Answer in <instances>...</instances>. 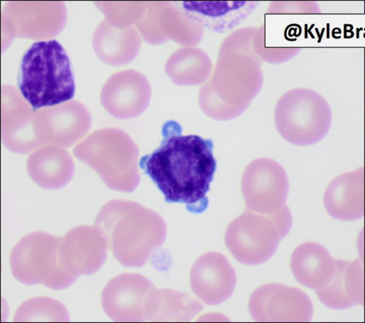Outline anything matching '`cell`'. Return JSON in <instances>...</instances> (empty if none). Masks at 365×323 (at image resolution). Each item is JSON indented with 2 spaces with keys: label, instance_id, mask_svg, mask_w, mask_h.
<instances>
[{
  "label": "cell",
  "instance_id": "cell-1",
  "mask_svg": "<svg viewBox=\"0 0 365 323\" xmlns=\"http://www.w3.org/2000/svg\"><path fill=\"white\" fill-rule=\"evenodd\" d=\"M178 124L163 126V139L151 154L140 160V167L155 183L168 202H182L192 212L203 211L206 195L216 170L213 143L197 135L177 133Z\"/></svg>",
  "mask_w": 365,
  "mask_h": 323
},
{
  "label": "cell",
  "instance_id": "cell-2",
  "mask_svg": "<svg viewBox=\"0 0 365 323\" xmlns=\"http://www.w3.org/2000/svg\"><path fill=\"white\" fill-rule=\"evenodd\" d=\"M96 226L106 238L108 248L123 266L140 267L167 235L164 219L139 203L115 200L103 206Z\"/></svg>",
  "mask_w": 365,
  "mask_h": 323
},
{
  "label": "cell",
  "instance_id": "cell-3",
  "mask_svg": "<svg viewBox=\"0 0 365 323\" xmlns=\"http://www.w3.org/2000/svg\"><path fill=\"white\" fill-rule=\"evenodd\" d=\"M18 88L34 111L73 98L75 82L69 58L56 40L34 43L24 53Z\"/></svg>",
  "mask_w": 365,
  "mask_h": 323
},
{
  "label": "cell",
  "instance_id": "cell-4",
  "mask_svg": "<svg viewBox=\"0 0 365 323\" xmlns=\"http://www.w3.org/2000/svg\"><path fill=\"white\" fill-rule=\"evenodd\" d=\"M73 153L95 170L112 190L130 193L140 180L137 159L138 150L130 137L118 129L94 132Z\"/></svg>",
  "mask_w": 365,
  "mask_h": 323
},
{
  "label": "cell",
  "instance_id": "cell-5",
  "mask_svg": "<svg viewBox=\"0 0 365 323\" xmlns=\"http://www.w3.org/2000/svg\"><path fill=\"white\" fill-rule=\"evenodd\" d=\"M292 225V214L287 205L271 215L245 209L228 225L225 235V245L239 262L260 265L274 255Z\"/></svg>",
  "mask_w": 365,
  "mask_h": 323
},
{
  "label": "cell",
  "instance_id": "cell-6",
  "mask_svg": "<svg viewBox=\"0 0 365 323\" xmlns=\"http://www.w3.org/2000/svg\"><path fill=\"white\" fill-rule=\"evenodd\" d=\"M59 242L60 237L43 232H31L23 237L10 255V268L14 278L24 284H41L56 290L72 285L77 277L61 265Z\"/></svg>",
  "mask_w": 365,
  "mask_h": 323
},
{
  "label": "cell",
  "instance_id": "cell-7",
  "mask_svg": "<svg viewBox=\"0 0 365 323\" xmlns=\"http://www.w3.org/2000/svg\"><path fill=\"white\" fill-rule=\"evenodd\" d=\"M275 121L286 140L297 145H310L327 133L331 123V112L319 95L299 89L287 93L279 100Z\"/></svg>",
  "mask_w": 365,
  "mask_h": 323
},
{
  "label": "cell",
  "instance_id": "cell-8",
  "mask_svg": "<svg viewBox=\"0 0 365 323\" xmlns=\"http://www.w3.org/2000/svg\"><path fill=\"white\" fill-rule=\"evenodd\" d=\"M241 190L246 209L271 215L286 205L288 177L277 162L268 158L257 159L245 168Z\"/></svg>",
  "mask_w": 365,
  "mask_h": 323
},
{
  "label": "cell",
  "instance_id": "cell-9",
  "mask_svg": "<svg viewBox=\"0 0 365 323\" xmlns=\"http://www.w3.org/2000/svg\"><path fill=\"white\" fill-rule=\"evenodd\" d=\"M249 311L256 322H309L314 308L310 298L302 290L271 283L252 292Z\"/></svg>",
  "mask_w": 365,
  "mask_h": 323
},
{
  "label": "cell",
  "instance_id": "cell-10",
  "mask_svg": "<svg viewBox=\"0 0 365 323\" xmlns=\"http://www.w3.org/2000/svg\"><path fill=\"white\" fill-rule=\"evenodd\" d=\"M156 288L140 274L123 273L110 280L101 294L105 313L115 322L147 321L149 297Z\"/></svg>",
  "mask_w": 365,
  "mask_h": 323
},
{
  "label": "cell",
  "instance_id": "cell-11",
  "mask_svg": "<svg viewBox=\"0 0 365 323\" xmlns=\"http://www.w3.org/2000/svg\"><path fill=\"white\" fill-rule=\"evenodd\" d=\"M107 241L98 227L81 226L60 237L58 258L62 267L78 277L98 272L107 258Z\"/></svg>",
  "mask_w": 365,
  "mask_h": 323
},
{
  "label": "cell",
  "instance_id": "cell-12",
  "mask_svg": "<svg viewBox=\"0 0 365 323\" xmlns=\"http://www.w3.org/2000/svg\"><path fill=\"white\" fill-rule=\"evenodd\" d=\"M193 293L207 305H217L233 293L237 276L227 259L220 252H210L201 255L190 273Z\"/></svg>",
  "mask_w": 365,
  "mask_h": 323
},
{
  "label": "cell",
  "instance_id": "cell-13",
  "mask_svg": "<svg viewBox=\"0 0 365 323\" xmlns=\"http://www.w3.org/2000/svg\"><path fill=\"white\" fill-rule=\"evenodd\" d=\"M150 89L145 78L134 70L113 75L105 83L101 94V103L112 116L130 118L147 108Z\"/></svg>",
  "mask_w": 365,
  "mask_h": 323
},
{
  "label": "cell",
  "instance_id": "cell-14",
  "mask_svg": "<svg viewBox=\"0 0 365 323\" xmlns=\"http://www.w3.org/2000/svg\"><path fill=\"white\" fill-rule=\"evenodd\" d=\"M36 115L43 144L69 147L84 136L91 126L88 110L77 101L42 109Z\"/></svg>",
  "mask_w": 365,
  "mask_h": 323
},
{
  "label": "cell",
  "instance_id": "cell-15",
  "mask_svg": "<svg viewBox=\"0 0 365 323\" xmlns=\"http://www.w3.org/2000/svg\"><path fill=\"white\" fill-rule=\"evenodd\" d=\"M176 8L208 29L225 33L245 20L258 1H175Z\"/></svg>",
  "mask_w": 365,
  "mask_h": 323
},
{
  "label": "cell",
  "instance_id": "cell-16",
  "mask_svg": "<svg viewBox=\"0 0 365 323\" xmlns=\"http://www.w3.org/2000/svg\"><path fill=\"white\" fill-rule=\"evenodd\" d=\"M335 274L324 288L316 291L319 301L333 309H345L364 303L363 260H336Z\"/></svg>",
  "mask_w": 365,
  "mask_h": 323
},
{
  "label": "cell",
  "instance_id": "cell-17",
  "mask_svg": "<svg viewBox=\"0 0 365 323\" xmlns=\"http://www.w3.org/2000/svg\"><path fill=\"white\" fill-rule=\"evenodd\" d=\"M363 168L343 173L334 178L326 189L324 205L330 216L351 221L364 215V181Z\"/></svg>",
  "mask_w": 365,
  "mask_h": 323
},
{
  "label": "cell",
  "instance_id": "cell-18",
  "mask_svg": "<svg viewBox=\"0 0 365 323\" xmlns=\"http://www.w3.org/2000/svg\"><path fill=\"white\" fill-rule=\"evenodd\" d=\"M290 267L294 278L301 284L316 292L331 282L336 262L324 247L317 242H307L294 250Z\"/></svg>",
  "mask_w": 365,
  "mask_h": 323
},
{
  "label": "cell",
  "instance_id": "cell-19",
  "mask_svg": "<svg viewBox=\"0 0 365 323\" xmlns=\"http://www.w3.org/2000/svg\"><path fill=\"white\" fill-rule=\"evenodd\" d=\"M27 170L31 179L46 189H58L66 185L74 172V164L65 150L48 146L28 158Z\"/></svg>",
  "mask_w": 365,
  "mask_h": 323
},
{
  "label": "cell",
  "instance_id": "cell-20",
  "mask_svg": "<svg viewBox=\"0 0 365 323\" xmlns=\"http://www.w3.org/2000/svg\"><path fill=\"white\" fill-rule=\"evenodd\" d=\"M202 309V304L187 292L155 288L148 299L146 317L151 322H189Z\"/></svg>",
  "mask_w": 365,
  "mask_h": 323
},
{
  "label": "cell",
  "instance_id": "cell-21",
  "mask_svg": "<svg viewBox=\"0 0 365 323\" xmlns=\"http://www.w3.org/2000/svg\"><path fill=\"white\" fill-rule=\"evenodd\" d=\"M106 20L101 23L93 37L96 54L112 66H120L131 61L139 48V39L134 28H113Z\"/></svg>",
  "mask_w": 365,
  "mask_h": 323
},
{
  "label": "cell",
  "instance_id": "cell-22",
  "mask_svg": "<svg viewBox=\"0 0 365 323\" xmlns=\"http://www.w3.org/2000/svg\"><path fill=\"white\" fill-rule=\"evenodd\" d=\"M65 306L53 298L40 297L26 300L17 309L14 322H68Z\"/></svg>",
  "mask_w": 365,
  "mask_h": 323
}]
</instances>
